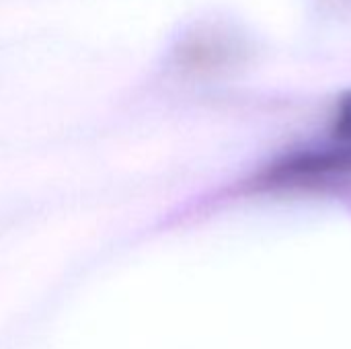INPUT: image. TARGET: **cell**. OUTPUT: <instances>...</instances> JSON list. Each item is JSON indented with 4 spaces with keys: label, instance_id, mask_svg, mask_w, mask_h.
<instances>
[{
    "label": "cell",
    "instance_id": "1",
    "mask_svg": "<svg viewBox=\"0 0 351 349\" xmlns=\"http://www.w3.org/2000/svg\"><path fill=\"white\" fill-rule=\"evenodd\" d=\"M351 175V146L296 150L265 167L253 181L257 189L321 187Z\"/></svg>",
    "mask_w": 351,
    "mask_h": 349
},
{
    "label": "cell",
    "instance_id": "2",
    "mask_svg": "<svg viewBox=\"0 0 351 349\" xmlns=\"http://www.w3.org/2000/svg\"><path fill=\"white\" fill-rule=\"evenodd\" d=\"M243 56L239 39L220 27L189 31L173 51L175 66L191 76H214L232 68Z\"/></svg>",
    "mask_w": 351,
    "mask_h": 349
},
{
    "label": "cell",
    "instance_id": "3",
    "mask_svg": "<svg viewBox=\"0 0 351 349\" xmlns=\"http://www.w3.org/2000/svg\"><path fill=\"white\" fill-rule=\"evenodd\" d=\"M333 134L341 142H351V91L341 95L337 101L335 117H333Z\"/></svg>",
    "mask_w": 351,
    "mask_h": 349
}]
</instances>
